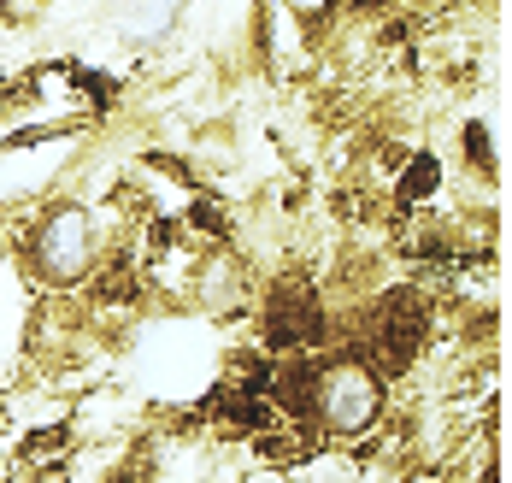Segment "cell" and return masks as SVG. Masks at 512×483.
Listing matches in <instances>:
<instances>
[{"mask_svg":"<svg viewBox=\"0 0 512 483\" xmlns=\"http://www.w3.org/2000/svg\"><path fill=\"white\" fill-rule=\"evenodd\" d=\"M307 413L324 436H359L383 413V372L359 354H336L307 377Z\"/></svg>","mask_w":512,"mask_h":483,"instance_id":"cell-1","label":"cell"},{"mask_svg":"<svg viewBox=\"0 0 512 483\" xmlns=\"http://www.w3.org/2000/svg\"><path fill=\"white\" fill-rule=\"evenodd\" d=\"M30 266L42 283H59V289H71V283H83L89 271L101 266V224L89 207H48L42 224L30 230Z\"/></svg>","mask_w":512,"mask_h":483,"instance_id":"cell-2","label":"cell"},{"mask_svg":"<svg viewBox=\"0 0 512 483\" xmlns=\"http://www.w3.org/2000/svg\"><path fill=\"white\" fill-rule=\"evenodd\" d=\"M18 6H30V0H0V12H18Z\"/></svg>","mask_w":512,"mask_h":483,"instance_id":"cell-3","label":"cell"}]
</instances>
